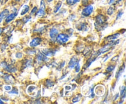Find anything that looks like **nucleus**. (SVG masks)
<instances>
[{
	"label": "nucleus",
	"mask_w": 126,
	"mask_h": 104,
	"mask_svg": "<svg viewBox=\"0 0 126 104\" xmlns=\"http://www.w3.org/2000/svg\"><path fill=\"white\" fill-rule=\"evenodd\" d=\"M107 18L103 15L99 14L96 17V21L95 23V27L97 31H102L105 29L108 26L107 23Z\"/></svg>",
	"instance_id": "obj_1"
},
{
	"label": "nucleus",
	"mask_w": 126,
	"mask_h": 104,
	"mask_svg": "<svg viewBox=\"0 0 126 104\" xmlns=\"http://www.w3.org/2000/svg\"><path fill=\"white\" fill-rule=\"evenodd\" d=\"M69 40V36L67 34L61 33L58 34L56 38V41L59 44H64L67 42Z\"/></svg>",
	"instance_id": "obj_2"
},
{
	"label": "nucleus",
	"mask_w": 126,
	"mask_h": 104,
	"mask_svg": "<svg viewBox=\"0 0 126 104\" xmlns=\"http://www.w3.org/2000/svg\"><path fill=\"white\" fill-rule=\"evenodd\" d=\"M1 67L3 69H4L6 71L9 72H16L17 71V69L16 68V67L13 66L12 64H7V63L5 61H3L1 63Z\"/></svg>",
	"instance_id": "obj_3"
},
{
	"label": "nucleus",
	"mask_w": 126,
	"mask_h": 104,
	"mask_svg": "<svg viewBox=\"0 0 126 104\" xmlns=\"http://www.w3.org/2000/svg\"><path fill=\"white\" fill-rule=\"evenodd\" d=\"M93 6L92 5H89V6H86L85 8L83 9L82 11V15L84 17H89L91 15V13L93 12Z\"/></svg>",
	"instance_id": "obj_4"
},
{
	"label": "nucleus",
	"mask_w": 126,
	"mask_h": 104,
	"mask_svg": "<svg viewBox=\"0 0 126 104\" xmlns=\"http://www.w3.org/2000/svg\"><path fill=\"white\" fill-rule=\"evenodd\" d=\"M45 2H44V0H41L40 4V8H39V11L36 12V15H38V17H43V16H44L45 15Z\"/></svg>",
	"instance_id": "obj_5"
},
{
	"label": "nucleus",
	"mask_w": 126,
	"mask_h": 104,
	"mask_svg": "<svg viewBox=\"0 0 126 104\" xmlns=\"http://www.w3.org/2000/svg\"><path fill=\"white\" fill-rule=\"evenodd\" d=\"M55 52H56V50H54L50 48L43 49L41 51L42 53H43V55H45V56H46L47 57V56H49V57L52 56L55 53Z\"/></svg>",
	"instance_id": "obj_6"
},
{
	"label": "nucleus",
	"mask_w": 126,
	"mask_h": 104,
	"mask_svg": "<svg viewBox=\"0 0 126 104\" xmlns=\"http://www.w3.org/2000/svg\"><path fill=\"white\" fill-rule=\"evenodd\" d=\"M79 62L78 59L76 56H73L72 57V58L70 59V62L68 64V67L70 69H73L74 67H75V66L77 65V64Z\"/></svg>",
	"instance_id": "obj_7"
},
{
	"label": "nucleus",
	"mask_w": 126,
	"mask_h": 104,
	"mask_svg": "<svg viewBox=\"0 0 126 104\" xmlns=\"http://www.w3.org/2000/svg\"><path fill=\"white\" fill-rule=\"evenodd\" d=\"M49 34H50V37L52 39V40L55 41L56 40V38L57 37L58 34H59V31H58V30L56 28H53L50 30Z\"/></svg>",
	"instance_id": "obj_8"
},
{
	"label": "nucleus",
	"mask_w": 126,
	"mask_h": 104,
	"mask_svg": "<svg viewBox=\"0 0 126 104\" xmlns=\"http://www.w3.org/2000/svg\"><path fill=\"white\" fill-rule=\"evenodd\" d=\"M41 41L42 39L41 38L35 37L33 39V40L31 41V42L30 43V45L31 47H35V46L39 45L41 42Z\"/></svg>",
	"instance_id": "obj_9"
},
{
	"label": "nucleus",
	"mask_w": 126,
	"mask_h": 104,
	"mask_svg": "<svg viewBox=\"0 0 126 104\" xmlns=\"http://www.w3.org/2000/svg\"><path fill=\"white\" fill-rule=\"evenodd\" d=\"M17 15V12H13V13H11V14L9 15H7V17H6V20H5V22H6V23H9L10 22H11V21H12V20H13L15 18H16V17Z\"/></svg>",
	"instance_id": "obj_10"
},
{
	"label": "nucleus",
	"mask_w": 126,
	"mask_h": 104,
	"mask_svg": "<svg viewBox=\"0 0 126 104\" xmlns=\"http://www.w3.org/2000/svg\"><path fill=\"white\" fill-rule=\"evenodd\" d=\"M78 29L79 31H86L88 30V26H87V24L86 23H81V24H79L77 26Z\"/></svg>",
	"instance_id": "obj_11"
},
{
	"label": "nucleus",
	"mask_w": 126,
	"mask_h": 104,
	"mask_svg": "<svg viewBox=\"0 0 126 104\" xmlns=\"http://www.w3.org/2000/svg\"><path fill=\"white\" fill-rule=\"evenodd\" d=\"M37 59L39 61H43V62H46V61H48V58L46 56H45L44 55H43L41 52L39 53L37 55Z\"/></svg>",
	"instance_id": "obj_12"
},
{
	"label": "nucleus",
	"mask_w": 126,
	"mask_h": 104,
	"mask_svg": "<svg viewBox=\"0 0 126 104\" xmlns=\"http://www.w3.org/2000/svg\"><path fill=\"white\" fill-rule=\"evenodd\" d=\"M9 13V11L8 9H4L0 13V23L2 22V20L6 18V17L8 15Z\"/></svg>",
	"instance_id": "obj_13"
},
{
	"label": "nucleus",
	"mask_w": 126,
	"mask_h": 104,
	"mask_svg": "<svg viewBox=\"0 0 126 104\" xmlns=\"http://www.w3.org/2000/svg\"><path fill=\"white\" fill-rule=\"evenodd\" d=\"M4 79L6 81V83H11V84H12L14 83V78L12 76L7 74H5L4 75Z\"/></svg>",
	"instance_id": "obj_14"
},
{
	"label": "nucleus",
	"mask_w": 126,
	"mask_h": 104,
	"mask_svg": "<svg viewBox=\"0 0 126 104\" xmlns=\"http://www.w3.org/2000/svg\"><path fill=\"white\" fill-rule=\"evenodd\" d=\"M124 69H125V65H124V64H123V66H121V67L119 68V69L118 70V72H116V78L118 80L119 79V78H120L121 76L122 73L124 72Z\"/></svg>",
	"instance_id": "obj_15"
},
{
	"label": "nucleus",
	"mask_w": 126,
	"mask_h": 104,
	"mask_svg": "<svg viewBox=\"0 0 126 104\" xmlns=\"http://www.w3.org/2000/svg\"><path fill=\"white\" fill-rule=\"evenodd\" d=\"M119 35H120V34H119V33H116V34L109 35V36H108L107 37H106L105 40H107V41H111V40H114V39H116Z\"/></svg>",
	"instance_id": "obj_16"
},
{
	"label": "nucleus",
	"mask_w": 126,
	"mask_h": 104,
	"mask_svg": "<svg viewBox=\"0 0 126 104\" xmlns=\"http://www.w3.org/2000/svg\"><path fill=\"white\" fill-rule=\"evenodd\" d=\"M29 10H30L29 6H28V5H25V6H23V9H22V12H21L20 15H25L26 13L29 11Z\"/></svg>",
	"instance_id": "obj_17"
},
{
	"label": "nucleus",
	"mask_w": 126,
	"mask_h": 104,
	"mask_svg": "<svg viewBox=\"0 0 126 104\" xmlns=\"http://www.w3.org/2000/svg\"><path fill=\"white\" fill-rule=\"evenodd\" d=\"M62 5V1H59V2H57L56 6H55V7H54V13H57V12L60 10Z\"/></svg>",
	"instance_id": "obj_18"
},
{
	"label": "nucleus",
	"mask_w": 126,
	"mask_h": 104,
	"mask_svg": "<svg viewBox=\"0 0 126 104\" xmlns=\"http://www.w3.org/2000/svg\"><path fill=\"white\" fill-rule=\"evenodd\" d=\"M121 97L123 100L126 97V87L124 86H123V88H121Z\"/></svg>",
	"instance_id": "obj_19"
},
{
	"label": "nucleus",
	"mask_w": 126,
	"mask_h": 104,
	"mask_svg": "<svg viewBox=\"0 0 126 104\" xmlns=\"http://www.w3.org/2000/svg\"><path fill=\"white\" fill-rule=\"evenodd\" d=\"M66 3L68 4L70 6H73L75 4H76L77 2H79L80 0H66Z\"/></svg>",
	"instance_id": "obj_20"
},
{
	"label": "nucleus",
	"mask_w": 126,
	"mask_h": 104,
	"mask_svg": "<svg viewBox=\"0 0 126 104\" xmlns=\"http://www.w3.org/2000/svg\"><path fill=\"white\" fill-rule=\"evenodd\" d=\"M46 84L47 87H52L54 86V83L52 81L50 80H47L46 81Z\"/></svg>",
	"instance_id": "obj_21"
},
{
	"label": "nucleus",
	"mask_w": 126,
	"mask_h": 104,
	"mask_svg": "<svg viewBox=\"0 0 126 104\" xmlns=\"http://www.w3.org/2000/svg\"><path fill=\"white\" fill-rule=\"evenodd\" d=\"M114 12V7H109L108 11H107V13H108L109 15H113Z\"/></svg>",
	"instance_id": "obj_22"
},
{
	"label": "nucleus",
	"mask_w": 126,
	"mask_h": 104,
	"mask_svg": "<svg viewBox=\"0 0 126 104\" xmlns=\"http://www.w3.org/2000/svg\"><path fill=\"white\" fill-rule=\"evenodd\" d=\"M123 0H110L109 1V4L112 5V4H118L119 2H120L121 1H122Z\"/></svg>",
	"instance_id": "obj_23"
},
{
	"label": "nucleus",
	"mask_w": 126,
	"mask_h": 104,
	"mask_svg": "<svg viewBox=\"0 0 126 104\" xmlns=\"http://www.w3.org/2000/svg\"><path fill=\"white\" fill-rule=\"evenodd\" d=\"M114 68H115V66H110L107 67L106 70H107L108 72H111L114 69Z\"/></svg>",
	"instance_id": "obj_24"
},
{
	"label": "nucleus",
	"mask_w": 126,
	"mask_h": 104,
	"mask_svg": "<svg viewBox=\"0 0 126 104\" xmlns=\"http://www.w3.org/2000/svg\"><path fill=\"white\" fill-rule=\"evenodd\" d=\"M35 88L36 86H29V88L27 89V91H28V92H30L33 91Z\"/></svg>",
	"instance_id": "obj_25"
},
{
	"label": "nucleus",
	"mask_w": 126,
	"mask_h": 104,
	"mask_svg": "<svg viewBox=\"0 0 126 104\" xmlns=\"http://www.w3.org/2000/svg\"><path fill=\"white\" fill-rule=\"evenodd\" d=\"M11 94H18V89H17L16 88H13L12 89V91L10 92Z\"/></svg>",
	"instance_id": "obj_26"
},
{
	"label": "nucleus",
	"mask_w": 126,
	"mask_h": 104,
	"mask_svg": "<svg viewBox=\"0 0 126 104\" xmlns=\"http://www.w3.org/2000/svg\"><path fill=\"white\" fill-rule=\"evenodd\" d=\"M65 61H63V62H61V63H60V64L59 66V67H58L57 69L59 70H61L62 69L63 67H64V66H65Z\"/></svg>",
	"instance_id": "obj_27"
},
{
	"label": "nucleus",
	"mask_w": 126,
	"mask_h": 104,
	"mask_svg": "<svg viewBox=\"0 0 126 104\" xmlns=\"http://www.w3.org/2000/svg\"><path fill=\"white\" fill-rule=\"evenodd\" d=\"M123 11H119V12H118V15H117V18H116V20L119 19V18H120L121 17V16L123 15Z\"/></svg>",
	"instance_id": "obj_28"
},
{
	"label": "nucleus",
	"mask_w": 126,
	"mask_h": 104,
	"mask_svg": "<svg viewBox=\"0 0 126 104\" xmlns=\"http://www.w3.org/2000/svg\"><path fill=\"white\" fill-rule=\"evenodd\" d=\"M30 19H31L30 17H25L23 18V20H23V22L25 23H27V22H28Z\"/></svg>",
	"instance_id": "obj_29"
},
{
	"label": "nucleus",
	"mask_w": 126,
	"mask_h": 104,
	"mask_svg": "<svg viewBox=\"0 0 126 104\" xmlns=\"http://www.w3.org/2000/svg\"><path fill=\"white\" fill-rule=\"evenodd\" d=\"M76 72H79L80 69H81V67H80V64H79V62H78V63L77 64V65H76Z\"/></svg>",
	"instance_id": "obj_30"
},
{
	"label": "nucleus",
	"mask_w": 126,
	"mask_h": 104,
	"mask_svg": "<svg viewBox=\"0 0 126 104\" xmlns=\"http://www.w3.org/2000/svg\"><path fill=\"white\" fill-rule=\"evenodd\" d=\"M23 56V54L21 52H18L16 54V57L17 58H21Z\"/></svg>",
	"instance_id": "obj_31"
},
{
	"label": "nucleus",
	"mask_w": 126,
	"mask_h": 104,
	"mask_svg": "<svg viewBox=\"0 0 126 104\" xmlns=\"http://www.w3.org/2000/svg\"><path fill=\"white\" fill-rule=\"evenodd\" d=\"M36 12H37V7H34L33 8V9H32V12H31L30 15H32L34 14L35 13H36Z\"/></svg>",
	"instance_id": "obj_32"
},
{
	"label": "nucleus",
	"mask_w": 126,
	"mask_h": 104,
	"mask_svg": "<svg viewBox=\"0 0 126 104\" xmlns=\"http://www.w3.org/2000/svg\"><path fill=\"white\" fill-rule=\"evenodd\" d=\"M80 98L81 97H79L78 96H77V95H76V97H75L73 99V102L75 103V102H78L79 100H80Z\"/></svg>",
	"instance_id": "obj_33"
},
{
	"label": "nucleus",
	"mask_w": 126,
	"mask_h": 104,
	"mask_svg": "<svg viewBox=\"0 0 126 104\" xmlns=\"http://www.w3.org/2000/svg\"><path fill=\"white\" fill-rule=\"evenodd\" d=\"M29 52H27V53L30 54V55H34V54L36 53V51L35 50H28Z\"/></svg>",
	"instance_id": "obj_34"
},
{
	"label": "nucleus",
	"mask_w": 126,
	"mask_h": 104,
	"mask_svg": "<svg viewBox=\"0 0 126 104\" xmlns=\"http://www.w3.org/2000/svg\"><path fill=\"white\" fill-rule=\"evenodd\" d=\"M89 0H82V5L84 6H87V4H88Z\"/></svg>",
	"instance_id": "obj_35"
},
{
	"label": "nucleus",
	"mask_w": 126,
	"mask_h": 104,
	"mask_svg": "<svg viewBox=\"0 0 126 104\" xmlns=\"http://www.w3.org/2000/svg\"><path fill=\"white\" fill-rule=\"evenodd\" d=\"M4 89H6V91H10L11 89V87L10 86L6 85L4 86Z\"/></svg>",
	"instance_id": "obj_36"
},
{
	"label": "nucleus",
	"mask_w": 126,
	"mask_h": 104,
	"mask_svg": "<svg viewBox=\"0 0 126 104\" xmlns=\"http://www.w3.org/2000/svg\"><path fill=\"white\" fill-rule=\"evenodd\" d=\"M65 89H71V88H70V86H66L65 87Z\"/></svg>",
	"instance_id": "obj_37"
},
{
	"label": "nucleus",
	"mask_w": 126,
	"mask_h": 104,
	"mask_svg": "<svg viewBox=\"0 0 126 104\" xmlns=\"http://www.w3.org/2000/svg\"><path fill=\"white\" fill-rule=\"evenodd\" d=\"M118 95H119V94H117L116 95H115V98H114V100H116V99H118Z\"/></svg>",
	"instance_id": "obj_38"
},
{
	"label": "nucleus",
	"mask_w": 126,
	"mask_h": 104,
	"mask_svg": "<svg viewBox=\"0 0 126 104\" xmlns=\"http://www.w3.org/2000/svg\"><path fill=\"white\" fill-rule=\"evenodd\" d=\"M2 31H3V29H2V28H0V35H1V33H2Z\"/></svg>",
	"instance_id": "obj_39"
},
{
	"label": "nucleus",
	"mask_w": 126,
	"mask_h": 104,
	"mask_svg": "<svg viewBox=\"0 0 126 104\" xmlns=\"http://www.w3.org/2000/svg\"><path fill=\"white\" fill-rule=\"evenodd\" d=\"M3 104V102H2V100H1V99H0V104Z\"/></svg>",
	"instance_id": "obj_40"
},
{
	"label": "nucleus",
	"mask_w": 126,
	"mask_h": 104,
	"mask_svg": "<svg viewBox=\"0 0 126 104\" xmlns=\"http://www.w3.org/2000/svg\"><path fill=\"white\" fill-rule=\"evenodd\" d=\"M47 1L49 2H51V1H52V0H47Z\"/></svg>",
	"instance_id": "obj_41"
},
{
	"label": "nucleus",
	"mask_w": 126,
	"mask_h": 104,
	"mask_svg": "<svg viewBox=\"0 0 126 104\" xmlns=\"http://www.w3.org/2000/svg\"><path fill=\"white\" fill-rule=\"evenodd\" d=\"M15 1H17V2H19V1H20V0H15Z\"/></svg>",
	"instance_id": "obj_42"
},
{
	"label": "nucleus",
	"mask_w": 126,
	"mask_h": 104,
	"mask_svg": "<svg viewBox=\"0 0 126 104\" xmlns=\"http://www.w3.org/2000/svg\"><path fill=\"white\" fill-rule=\"evenodd\" d=\"M1 0H0V2H1Z\"/></svg>",
	"instance_id": "obj_43"
}]
</instances>
